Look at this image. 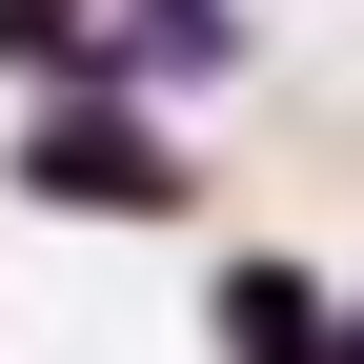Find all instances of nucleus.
<instances>
[{"label":"nucleus","mask_w":364,"mask_h":364,"mask_svg":"<svg viewBox=\"0 0 364 364\" xmlns=\"http://www.w3.org/2000/svg\"><path fill=\"white\" fill-rule=\"evenodd\" d=\"M21 182H41V203H102V223H162V203H182V162H162V142H142L122 102H41Z\"/></svg>","instance_id":"f257e3e1"},{"label":"nucleus","mask_w":364,"mask_h":364,"mask_svg":"<svg viewBox=\"0 0 364 364\" xmlns=\"http://www.w3.org/2000/svg\"><path fill=\"white\" fill-rule=\"evenodd\" d=\"M102 61H122V81H203V61H243V21H223V0H142Z\"/></svg>","instance_id":"f03ea898"},{"label":"nucleus","mask_w":364,"mask_h":364,"mask_svg":"<svg viewBox=\"0 0 364 364\" xmlns=\"http://www.w3.org/2000/svg\"><path fill=\"white\" fill-rule=\"evenodd\" d=\"M223 364H324V304H304L284 263H243V284H223Z\"/></svg>","instance_id":"7ed1b4c3"},{"label":"nucleus","mask_w":364,"mask_h":364,"mask_svg":"<svg viewBox=\"0 0 364 364\" xmlns=\"http://www.w3.org/2000/svg\"><path fill=\"white\" fill-rule=\"evenodd\" d=\"M81 41V0H0V61H61Z\"/></svg>","instance_id":"20e7f679"}]
</instances>
